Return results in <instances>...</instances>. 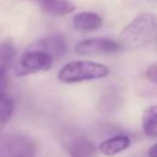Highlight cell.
Returning <instances> with one entry per match:
<instances>
[{
	"instance_id": "1",
	"label": "cell",
	"mask_w": 157,
	"mask_h": 157,
	"mask_svg": "<svg viewBox=\"0 0 157 157\" xmlns=\"http://www.w3.org/2000/svg\"><path fill=\"white\" fill-rule=\"evenodd\" d=\"M157 39V15L142 12L132 18L119 33L121 49L144 48Z\"/></svg>"
},
{
	"instance_id": "2",
	"label": "cell",
	"mask_w": 157,
	"mask_h": 157,
	"mask_svg": "<svg viewBox=\"0 0 157 157\" xmlns=\"http://www.w3.org/2000/svg\"><path fill=\"white\" fill-rule=\"evenodd\" d=\"M109 75L104 64L87 60H74L66 63L59 71L58 78L63 83H78L92 80H101Z\"/></svg>"
},
{
	"instance_id": "3",
	"label": "cell",
	"mask_w": 157,
	"mask_h": 157,
	"mask_svg": "<svg viewBox=\"0 0 157 157\" xmlns=\"http://www.w3.org/2000/svg\"><path fill=\"white\" fill-rule=\"evenodd\" d=\"M0 157H36V145L23 134L2 135L0 130Z\"/></svg>"
},
{
	"instance_id": "4",
	"label": "cell",
	"mask_w": 157,
	"mask_h": 157,
	"mask_svg": "<svg viewBox=\"0 0 157 157\" xmlns=\"http://www.w3.org/2000/svg\"><path fill=\"white\" fill-rule=\"evenodd\" d=\"M54 60L55 59L45 52L27 48L15 67V74L18 77H23L47 71L53 66Z\"/></svg>"
},
{
	"instance_id": "5",
	"label": "cell",
	"mask_w": 157,
	"mask_h": 157,
	"mask_svg": "<svg viewBox=\"0 0 157 157\" xmlns=\"http://www.w3.org/2000/svg\"><path fill=\"white\" fill-rule=\"evenodd\" d=\"M60 142L70 157H93L97 152L94 144L80 130L74 128H69L61 134Z\"/></svg>"
},
{
	"instance_id": "6",
	"label": "cell",
	"mask_w": 157,
	"mask_h": 157,
	"mask_svg": "<svg viewBox=\"0 0 157 157\" xmlns=\"http://www.w3.org/2000/svg\"><path fill=\"white\" fill-rule=\"evenodd\" d=\"M121 49L118 40L108 38H87L75 45V53L78 55H96L110 54Z\"/></svg>"
},
{
	"instance_id": "7",
	"label": "cell",
	"mask_w": 157,
	"mask_h": 157,
	"mask_svg": "<svg viewBox=\"0 0 157 157\" xmlns=\"http://www.w3.org/2000/svg\"><path fill=\"white\" fill-rule=\"evenodd\" d=\"M28 49H37V50H42L48 53L49 55H52L54 59L61 58L65 55L67 47H66V42L65 39L59 36V34H52V36H47L43 37L40 39H38L37 42L32 43Z\"/></svg>"
},
{
	"instance_id": "8",
	"label": "cell",
	"mask_w": 157,
	"mask_h": 157,
	"mask_svg": "<svg viewBox=\"0 0 157 157\" xmlns=\"http://www.w3.org/2000/svg\"><path fill=\"white\" fill-rule=\"evenodd\" d=\"M16 56V49L11 42L0 44V93L5 92L7 86V72Z\"/></svg>"
},
{
	"instance_id": "9",
	"label": "cell",
	"mask_w": 157,
	"mask_h": 157,
	"mask_svg": "<svg viewBox=\"0 0 157 157\" xmlns=\"http://www.w3.org/2000/svg\"><path fill=\"white\" fill-rule=\"evenodd\" d=\"M102 25H103V18L96 12L81 11L74 15L72 17V26L77 31H83V32L96 31L101 28Z\"/></svg>"
},
{
	"instance_id": "10",
	"label": "cell",
	"mask_w": 157,
	"mask_h": 157,
	"mask_svg": "<svg viewBox=\"0 0 157 157\" xmlns=\"http://www.w3.org/2000/svg\"><path fill=\"white\" fill-rule=\"evenodd\" d=\"M130 146V139L126 135H115L103 140L98 145V150L104 156H115L125 151Z\"/></svg>"
},
{
	"instance_id": "11",
	"label": "cell",
	"mask_w": 157,
	"mask_h": 157,
	"mask_svg": "<svg viewBox=\"0 0 157 157\" xmlns=\"http://www.w3.org/2000/svg\"><path fill=\"white\" fill-rule=\"evenodd\" d=\"M43 11L52 16H65L72 13L76 9L71 0H38Z\"/></svg>"
},
{
	"instance_id": "12",
	"label": "cell",
	"mask_w": 157,
	"mask_h": 157,
	"mask_svg": "<svg viewBox=\"0 0 157 157\" xmlns=\"http://www.w3.org/2000/svg\"><path fill=\"white\" fill-rule=\"evenodd\" d=\"M141 125L148 137H157V104L150 105L142 112Z\"/></svg>"
},
{
	"instance_id": "13",
	"label": "cell",
	"mask_w": 157,
	"mask_h": 157,
	"mask_svg": "<svg viewBox=\"0 0 157 157\" xmlns=\"http://www.w3.org/2000/svg\"><path fill=\"white\" fill-rule=\"evenodd\" d=\"M13 110H15L13 99L6 96L5 93H0V129L1 130L12 117Z\"/></svg>"
},
{
	"instance_id": "14",
	"label": "cell",
	"mask_w": 157,
	"mask_h": 157,
	"mask_svg": "<svg viewBox=\"0 0 157 157\" xmlns=\"http://www.w3.org/2000/svg\"><path fill=\"white\" fill-rule=\"evenodd\" d=\"M146 76L147 78L152 82V83H156L157 85V61L151 64L147 70H146Z\"/></svg>"
},
{
	"instance_id": "15",
	"label": "cell",
	"mask_w": 157,
	"mask_h": 157,
	"mask_svg": "<svg viewBox=\"0 0 157 157\" xmlns=\"http://www.w3.org/2000/svg\"><path fill=\"white\" fill-rule=\"evenodd\" d=\"M147 155H148V157H157V144L152 145V146L148 148Z\"/></svg>"
}]
</instances>
